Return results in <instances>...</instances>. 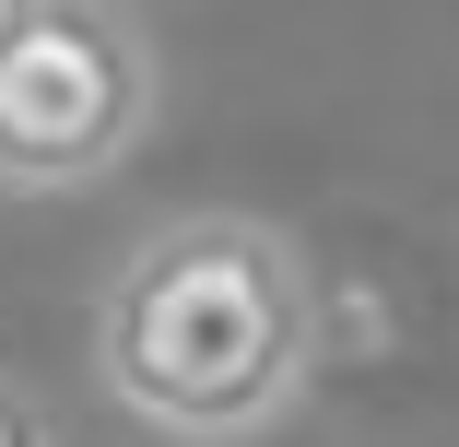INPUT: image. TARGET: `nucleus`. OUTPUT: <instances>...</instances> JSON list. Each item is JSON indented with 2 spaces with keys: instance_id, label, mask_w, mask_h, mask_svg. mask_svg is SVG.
Here are the masks:
<instances>
[{
  "instance_id": "obj_3",
  "label": "nucleus",
  "mask_w": 459,
  "mask_h": 447,
  "mask_svg": "<svg viewBox=\"0 0 459 447\" xmlns=\"http://www.w3.org/2000/svg\"><path fill=\"white\" fill-rule=\"evenodd\" d=\"M24 435H36V400H24L13 377H0V447H24Z\"/></svg>"
},
{
  "instance_id": "obj_4",
  "label": "nucleus",
  "mask_w": 459,
  "mask_h": 447,
  "mask_svg": "<svg viewBox=\"0 0 459 447\" xmlns=\"http://www.w3.org/2000/svg\"><path fill=\"white\" fill-rule=\"evenodd\" d=\"M13 13H24V0H0V36H13Z\"/></svg>"
},
{
  "instance_id": "obj_2",
  "label": "nucleus",
  "mask_w": 459,
  "mask_h": 447,
  "mask_svg": "<svg viewBox=\"0 0 459 447\" xmlns=\"http://www.w3.org/2000/svg\"><path fill=\"white\" fill-rule=\"evenodd\" d=\"M165 59L130 0H24L0 36V201L95 189L142 153Z\"/></svg>"
},
{
  "instance_id": "obj_1",
  "label": "nucleus",
  "mask_w": 459,
  "mask_h": 447,
  "mask_svg": "<svg viewBox=\"0 0 459 447\" xmlns=\"http://www.w3.org/2000/svg\"><path fill=\"white\" fill-rule=\"evenodd\" d=\"M95 389L142 435L236 447L318 389V271L259 212H165L95 295Z\"/></svg>"
}]
</instances>
